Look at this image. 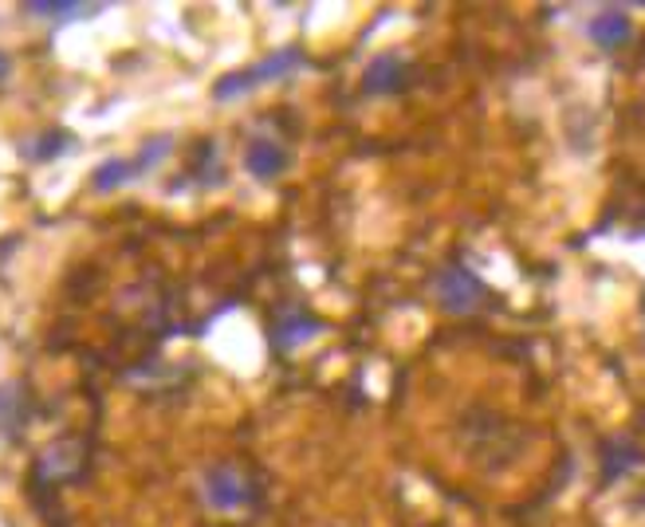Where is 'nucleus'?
I'll return each mask as SVG.
<instances>
[{
  "mask_svg": "<svg viewBox=\"0 0 645 527\" xmlns=\"http://www.w3.org/2000/svg\"><path fill=\"white\" fill-rule=\"evenodd\" d=\"M303 63H308V55L299 52V48H280V52L252 63V67H245V72H233V75H225V79H216L213 99L216 103H228V99H236V95H248V91H257V87L276 84V79H284V75L299 72Z\"/></svg>",
  "mask_w": 645,
  "mask_h": 527,
  "instance_id": "1",
  "label": "nucleus"
},
{
  "mask_svg": "<svg viewBox=\"0 0 645 527\" xmlns=\"http://www.w3.org/2000/svg\"><path fill=\"white\" fill-rule=\"evenodd\" d=\"M79 468H83V444L67 437V441H55L52 449H44L36 473L44 480H72V476H79Z\"/></svg>",
  "mask_w": 645,
  "mask_h": 527,
  "instance_id": "5",
  "label": "nucleus"
},
{
  "mask_svg": "<svg viewBox=\"0 0 645 527\" xmlns=\"http://www.w3.org/2000/svg\"><path fill=\"white\" fill-rule=\"evenodd\" d=\"M437 300L445 311H472L481 308L484 300V284L476 276H472L469 268H461V264H449V268L437 272Z\"/></svg>",
  "mask_w": 645,
  "mask_h": 527,
  "instance_id": "3",
  "label": "nucleus"
},
{
  "mask_svg": "<svg viewBox=\"0 0 645 527\" xmlns=\"http://www.w3.org/2000/svg\"><path fill=\"white\" fill-rule=\"evenodd\" d=\"M131 181V166H126V158H111V162H103V166L95 170L91 186L99 189V193H111V189L126 186Z\"/></svg>",
  "mask_w": 645,
  "mask_h": 527,
  "instance_id": "11",
  "label": "nucleus"
},
{
  "mask_svg": "<svg viewBox=\"0 0 645 527\" xmlns=\"http://www.w3.org/2000/svg\"><path fill=\"white\" fill-rule=\"evenodd\" d=\"M630 32H634V24H630V16L625 12H618V9H606V12H598L591 24H586V36H591L598 48H622L625 40H630Z\"/></svg>",
  "mask_w": 645,
  "mask_h": 527,
  "instance_id": "7",
  "label": "nucleus"
},
{
  "mask_svg": "<svg viewBox=\"0 0 645 527\" xmlns=\"http://www.w3.org/2000/svg\"><path fill=\"white\" fill-rule=\"evenodd\" d=\"M319 331H323V323H319L315 315H308V311H287V315H280L276 319L272 339H276V347L292 351V347H299V342L315 339Z\"/></svg>",
  "mask_w": 645,
  "mask_h": 527,
  "instance_id": "8",
  "label": "nucleus"
},
{
  "mask_svg": "<svg viewBox=\"0 0 645 527\" xmlns=\"http://www.w3.org/2000/svg\"><path fill=\"white\" fill-rule=\"evenodd\" d=\"M24 12L44 16V21H83V16L103 12V4H24Z\"/></svg>",
  "mask_w": 645,
  "mask_h": 527,
  "instance_id": "10",
  "label": "nucleus"
},
{
  "mask_svg": "<svg viewBox=\"0 0 645 527\" xmlns=\"http://www.w3.org/2000/svg\"><path fill=\"white\" fill-rule=\"evenodd\" d=\"M206 500L221 512H233V507H248L257 500V480L236 465H216L206 473Z\"/></svg>",
  "mask_w": 645,
  "mask_h": 527,
  "instance_id": "2",
  "label": "nucleus"
},
{
  "mask_svg": "<svg viewBox=\"0 0 645 527\" xmlns=\"http://www.w3.org/2000/svg\"><path fill=\"white\" fill-rule=\"evenodd\" d=\"M9 67H12V63H9V55L0 52V79H4V75H9Z\"/></svg>",
  "mask_w": 645,
  "mask_h": 527,
  "instance_id": "12",
  "label": "nucleus"
},
{
  "mask_svg": "<svg viewBox=\"0 0 645 527\" xmlns=\"http://www.w3.org/2000/svg\"><path fill=\"white\" fill-rule=\"evenodd\" d=\"M287 150L276 142V138H252L245 150V166L252 177H260V181H268V177H280L287 170Z\"/></svg>",
  "mask_w": 645,
  "mask_h": 527,
  "instance_id": "6",
  "label": "nucleus"
},
{
  "mask_svg": "<svg viewBox=\"0 0 645 527\" xmlns=\"http://www.w3.org/2000/svg\"><path fill=\"white\" fill-rule=\"evenodd\" d=\"M401 87H410V63L398 52H386L379 60H370L367 75H362V91L367 95H398Z\"/></svg>",
  "mask_w": 645,
  "mask_h": 527,
  "instance_id": "4",
  "label": "nucleus"
},
{
  "mask_svg": "<svg viewBox=\"0 0 645 527\" xmlns=\"http://www.w3.org/2000/svg\"><path fill=\"white\" fill-rule=\"evenodd\" d=\"M24 417H28V410H24V393L16 390V386H0V434L16 437L21 434Z\"/></svg>",
  "mask_w": 645,
  "mask_h": 527,
  "instance_id": "9",
  "label": "nucleus"
}]
</instances>
